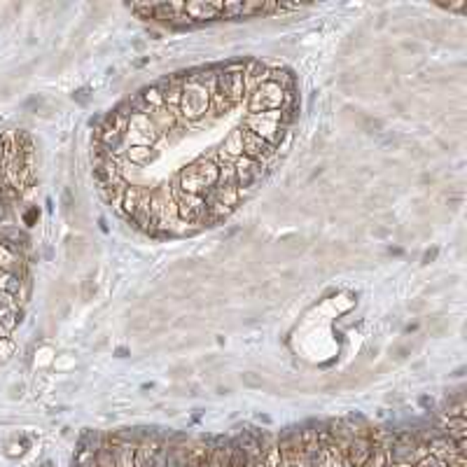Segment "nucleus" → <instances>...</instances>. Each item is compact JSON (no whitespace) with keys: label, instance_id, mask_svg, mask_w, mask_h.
Returning a JSON list of instances; mask_svg holds the SVG:
<instances>
[{"label":"nucleus","instance_id":"19","mask_svg":"<svg viewBox=\"0 0 467 467\" xmlns=\"http://www.w3.org/2000/svg\"><path fill=\"white\" fill-rule=\"evenodd\" d=\"M442 425H444V432L449 439L454 442H463L467 439V423L465 418H442Z\"/></svg>","mask_w":467,"mask_h":467},{"label":"nucleus","instance_id":"27","mask_svg":"<svg viewBox=\"0 0 467 467\" xmlns=\"http://www.w3.org/2000/svg\"><path fill=\"white\" fill-rule=\"evenodd\" d=\"M444 418H465V400L449 404L447 411H444Z\"/></svg>","mask_w":467,"mask_h":467},{"label":"nucleus","instance_id":"17","mask_svg":"<svg viewBox=\"0 0 467 467\" xmlns=\"http://www.w3.org/2000/svg\"><path fill=\"white\" fill-rule=\"evenodd\" d=\"M220 157H225V159L243 157V129H234V131L225 138L222 150H220Z\"/></svg>","mask_w":467,"mask_h":467},{"label":"nucleus","instance_id":"3","mask_svg":"<svg viewBox=\"0 0 467 467\" xmlns=\"http://www.w3.org/2000/svg\"><path fill=\"white\" fill-rule=\"evenodd\" d=\"M211 108V94L206 91L201 82L192 78H182V98H180V112L187 119L203 117V112Z\"/></svg>","mask_w":467,"mask_h":467},{"label":"nucleus","instance_id":"29","mask_svg":"<svg viewBox=\"0 0 467 467\" xmlns=\"http://www.w3.org/2000/svg\"><path fill=\"white\" fill-rule=\"evenodd\" d=\"M413 467H449L444 461H439V458H435V456H430L427 454L425 458H420V461L413 465Z\"/></svg>","mask_w":467,"mask_h":467},{"label":"nucleus","instance_id":"10","mask_svg":"<svg viewBox=\"0 0 467 467\" xmlns=\"http://www.w3.org/2000/svg\"><path fill=\"white\" fill-rule=\"evenodd\" d=\"M220 5L213 3H185L180 5V12L185 14L187 21H208V19H218L220 17Z\"/></svg>","mask_w":467,"mask_h":467},{"label":"nucleus","instance_id":"9","mask_svg":"<svg viewBox=\"0 0 467 467\" xmlns=\"http://www.w3.org/2000/svg\"><path fill=\"white\" fill-rule=\"evenodd\" d=\"M112 442V451H114V463L117 467H134L136 461V442L131 437H124V435H114L110 437Z\"/></svg>","mask_w":467,"mask_h":467},{"label":"nucleus","instance_id":"14","mask_svg":"<svg viewBox=\"0 0 467 467\" xmlns=\"http://www.w3.org/2000/svg\"><path fill=\"white\" fill-rule=\"evenodd\" d=\"M126 131L143 134V136H148L150 141H155V143L164 136V134L155 126V122L150 119V114H143V112H134L131 117H129V129H126Z\"/></svg>","mask_w":467,"mask_h":467},{"label":"nucleus","instance_id":"20","mask_svg":"<svg viewBox=\"0 0 467 467\" xmlns=\"http://www.w3.org/2000/svg\"><path fill=\"white\" fill-rule=\"evenodd\" d=\"M150 119L155 122V126L159 129V131L162 134H166V131H171V129L178 124V122H175V117H173V112L166 108H152L150 110Z\"/></svg>","mask_w":467,"mask_h":467},{"label":"nucleus","instance_id":"6","mask_svg":"<svg viewBox=\"0 0 467 467\" xmlns=\"http://www.w3.org/2000/svg\"><path fill=\"white\" fill-rule=\"evenodd\" d=\"M283 96H285V91H283L276 82L266 80L250 94V112L259 114L266 110H278L283 105Z\"/></svg>","mask_w":467,"mask_h":467},{"label":"nucleus","instance_id":"31","mask_svg":"<svg viewBox=\"0 0 467 467\" xmlns=\"http://www.w3.org/2000/svg\"><path fill=\"white\" fill-rule=\"evenodd\" d=\"M75 98H78V101H82V103L87 101V89H80L78 94H75Z\"/></svg>","mask_w":467,"mask_h":467},{"label":"nucleus","instance_id":"24","mask_svg":"<svg viewBox=\"0 0 467 467\" xmlns=\"http://www.w3.org/2000/svg\"><path fill=\"white\" fill-rule=\"evenodd\" d=\"M126 159L131 164H136V166H143V164H148L150 159H155V152H152V148H129L126 150Z\"/></svg>","mask_w":467,"mask_h":467},{"label":"nucleus","instance_id":"13","mask_svg":"<svg viewBox=\"0 0 467 467\" xmlns=\"http://www.w3.org/2000/svg\"><path fill=\"white\" fill-rule=\"evenodd\" d=\"M370 451H372L370 437H353V442L348 444L346 463L353 467H367V463H370Z\"/></svg>","mask_w":467,"mask_h":467},{"label":"nucleus","instance_id":"22","mask_svg":"<svg viewBox=\"0 0 467 467\" xmlns=\"http://www.w3.org/2000/svg\"><path fill=\"white\" fill-rule=\"evenodd\" d=\"M143 192H145L143 187H126V189H124V196H122L119 208L124 211V215H126V218H131L134 213H136V208H138V201H141Z\"/></svg>","mask_w":467,"mask_h":467},{"label":"nucleus","instance_id":"11","mask_svg":"<svg viewBox=\"0 0 467 467\" xmlns=\"http://www.w3.org/2000/svg\"><path fill=\"white\" fill-rule=\"evenodd\" d=\"M302 442H304V465H318L323 463V447H320L318 432L313 427H306L302 430Z\"/></svg>","mask_w":467,"mask_h":467},{"label":"nucleus","instance_id":"8","mask_svg":"<svg viewBox=\"0 0 467 467\" xmlns=\"http://www.w3.org/2000/svg\"><path fill=\"white\" fill-rule=\"evenodd\" d=\"M162 437H157V435H141L136 442V461H134V467H152L155 463V456L159 447H162Z\"/></svg>","mask_w":467,"mask_h":467},{"label":"nucleus","instance_id":"12","mask_svg":"<svg viewBox=\"0 0 467 467\" xmlns=\"http://www.w3.org/2000/svg\"><path fill=\"white\" fill-rule=\"evenodd\" d=\"M269 71L271 68L262 64V61L252 59L246 61V68H243V78H246V91H255L259 84L269 80Z\"/></svg>","mask_w":467,"mask_h":467},{"label":"nucleus","instance_id":"25","mask_svg":"<svg viewBox=\"0 0 467 467\" xmlns=\"http://www.w3.org/2000/svg\"><path fill=\"white\" fill-rule=\"evenodd\" d=\"M218 168H220V173H218L215 187H239V185H236L234 164H222V166H218Z\"/></svg>","mask_w":467,"mask_h":467},{"label":"nucleus","instance_id":"16","mask_svg":"<svg viewBox=\"0 0 467 467\" xmlns=\"http://www.w3.org/2000/svg\"><path fill=\"white\" fill-rule=\"evenodd\" d=\"M166 467H189V451H187V439H178L168 444L166 454Z\"/></svg>","mask_w":467,"mask_h":467},{"label":"nucleus","instance_id":"7","mask_svg":"<svg viewBox=\"0 0 467 467\" xmlns=\"http://www.w3.org/2000/svg\"><path fill=\"white\" fill-rule=\"evenodd\" d=\"M278 449H280V465L295 467L304 463V442H302V430L290 427L278 437Z\"/></svg>","mask_w":467,"mask_h":467},{"label":"nucleus","instance_id":"28","mask_svg":"<svg viewBox=\"0 0 467 467\" xmlns=\"http://www.w3.org/2000/svg\"><path fill=\"white\" fill-rule=\"evenodd\" d=\"M229 467H246V456H243V451L236 442H232V461H229Z\"/></svg>","mask_w":467,"mask_h":467},{"label":"nucleus","instance_id":"2","mask_svg":"<svg viewBox=\"0 0 467 467\" xmlns=\"http://www.w3.org/2000/svg\"><path fill=\"white\" fill-rule=\"evenodd\" d=\"M246 131H252L266 141L271 148H280V143L285 141L288 129L280 124V108L278 110H266L259 114H248L246 117Z\"/></svg>","mask_w":467,"mask_h":467},{"label":"nucleus","instance_id":"23","mask_svg":"<svg viewBox=\"0 0 467 467\" xmlns=\"http://www.w3.org/2000/svg\"><path fill=\"white\" fill-rule=\"evenodd\" d=\"M269 80L278 84L283 91H295V75L285 71V68H271Z\"/></svg>","mask_w":467,"mask_h":467},{"label":"nucleus","instance_id":"26","mask_svg":"<svg viewBox=\"0 0 467 467\" xmlns=\"http://www.w3.org/2000/svg\"><path fill=\"white\" fill-rule=\"evenodd\" d=\"M141 96H143V101L150 105V110L152 108H164V96H162V91H159L157 87L145 89Z\"/></svg>","mask_w":467,"mask_h":467},{"label":"nucleus","instance_id":"18","mask_svg":"<svg viewBox=\"0 0 467 467\" xmlns=\"http://www.w3.org/2000/svg\"><path fill=\"white\" fill-rule=\"evenodd\" d=\"M232 461V442H220L211 449V458H208V467H229Z\"/></svg>","mask_w":467,"mask_h":467},{"label":"nucleus","instance_id":"1","mask_svg":"<svg viewBox=\"0 0 467 467\" xmlns=\"http://www.w3.org/2000/svg\"><path fill=\"white\" fill-rule=\"evenodd\" d=\"M218 173H220V168L213 164V162L192 164V166L182 168L180 175H178V182H175V185H178L182 192L201 196L203 192H208L211 187H215Z\"/></svg>","mask_w":467,"mask_h":467},{"label":"nucleus","instance_id":"30","mask_svg":"<svg viewBox=\"0 0 467 467\" xmlns=\"http://www.w3.org/2000/svg\"><path fill=\"white\" fill-rule=\"evenodd\" d=\"M12 350H14V346H12V341L10 339H0V360H7L12 355Z\"/></svg>","mask_w":467,"mask_h":467},{"label":"nucleus","instance_id":"15","mask_svg":"<svg viewBox=\"0 0 467 467\" xmlns=\"http://www.w3.org/2000/svg\"><path fill=\"white\" fill-rule=\"evenodd\" d=\"M259 444H262V456L266 467H280V449H278V435L262 432L259 435Z\"/></svg>","mask_w":467,"mask_h":467},{"label":"nucleus","instance_id":"21","mask_svg":"<svg viewBox=\"0 0 467 467\" xmlns=\"http://www.w3.org/2000/svg\"><path fill=\"white\" fill-rule=\"evenodd\" d=\"M96 467H117L114 463V451H112V442L110 437H101L96 449Z\"/></svg>","mask_w":467,"mask_h":467},{"label":"nucleus","instance_id":"4","mask_svg":"<svg viewBox=\"0 0 467 467\" xmlns=\"http://www.w3.org/2000/svg\"><path fill=\"white\" fill-rule=\"evenodd\" d=\"M430 451H427L425 442H418L413 432H400L395 435V442L390 447V456L388 463L395 465H416L420 458H425Z\"/></svg>","mask_w":467,"mask_h":467},{"label":"nucleus","instance_id":"5","mask_svg":"<svg viewBox=\"0 0 467 467\" xmlns=\"http://www.w3.org/2000/svg\"><path fill=\"white\" fill-rule=\"evenodd\" d=\"M234 171H236V185H239V196H243L248 189H252L259 180L264 178L266 171H269V166L259 164V162H255V159L243 155L239 159H234Z\"/></svg>","mask_w":467,"mask_h":467}]
</instances>
